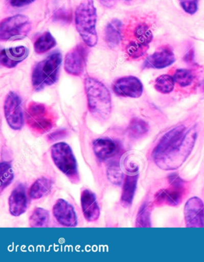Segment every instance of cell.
Listing matches in <instances>:
<instances>
[{
	"instance_id": "d590c367",
	"label": "cell",
	"mask_w": 204,
	"mask_h": 262,
	"mask_svg": "<svg viewBox=\"0 0 204 262\" xmlns=\"http://www.w3.org/2000/svg\"><path fill=\"white\" fill-rule=\"evenodd\" d=\"M65 134L66 133H65L64 131H59V132L52 134V135L50 136L51 139L53 140V139H54L55 140H59V139L64 137Z\"/></svg>"
},
{
	"instance_id": "7402d4cb",
	"label": "cell",
	"mask_w": 204,
	"mask_h": 262,
	"mask_svg": "<svg viewBox=\"0 0 204 262\" xmlns=\"http://www.w3.org/2000/svg\"><path fill=\"white\" fill-rule=\"evenodd\" d=\"M133 37L134 39L130 41L149 47V45L153 40V34L149 27L146 24H142L135 28Z\"/></svg>"
},
{
	"instance_id": "277c9868",
	"label": "cell",
	"mask_w": 204,
	"mask_h": 262,
	"mask_svg": "<svg viewBox=\"0 0 204 262\" xmlns=\"http://www.w3.org/2000/svg\"><path fill=\"white\" fill-rule=\"evenodd\" d=\"M62 63V55L59 52L49 56L37 63L32 73V83L36 91L50 86L58 80Z\"/></svg>"
},
{
	"instance_id": "5b68a950",
	"label": "cell",
	"mask_w": 204,
	"mask_h": 262,
	"mask_svg": "<svg viewBox=\"0 0 204 262\" xmlns=\"http://www.w3.org/2000/svg\"><path fill=\"white\" fill-rule=\"evenodd\" d=\"M26 115L27 125L38 134L48 133L56 123L54 113L47 105L39 102H30Z\"/></svg>"
},
{
	"instance_id": "e0dca14e",
	"label": "cell",
	"mask_w": 204,
	"mask_h": 262,
	"mask_svg": "<svg viewBox=\"0 0 204 262\" xmlns=\"http://www.w3.org/2000/svg\"><path fill=\"white\" fill-rule=\"evenodd\" d=\"M10 214L18 217L26 212L27 208V198L26 189L20 185L13 190L9 199Z\"/></svg>"
},
{
	"instance_id": "44dd1931",
	"label": "cell",
	"mask_w": 204,
	"mask_h": 262,
	"mask_svg": "<svg viewBox=\"0 0 204 262\" xmlns=\"http://www.w3.org/2000/svg\"><path fill=\"white\" fill-rule=\"evenodd\" d=\"M149 126L144 120L135 118L131 120L128 126L129 136L132 139H142L148 133Z\"/></svg>"
},
{
	"instance_id": "83f0119b",
	"label": "cell",
	"mask_w": 204,
	"mask_h": 262,
	"mask_svg": "<svg viewBox=\"0 0 204 262\" xmlns=\"http://www.w3.org/2000/svg\"><path fill=\"white\" fill-rule=\"evenodd\" d=\"M1 190H3L11 184L14 178L12 166L9 162L1 163Z\"/></svg>"
},
{
	"instance_id": "3957f363",
	"label": "cell",
	"mask_w": 204,
	"mask_h": 262,
	"mask_svg": "<svg viewBox=\"0 0 204 262\" xmlns=\"http://www.w3.org/2000/svg\"><path fill=\"white\" fill-rule=\"evenodd\" d=\"M97 18V9L93 0H84L76 10L77 30L89 47H95L98 42Z\"/></svg>"
},
{
	"instance_id": "9c48e42d",
	"label": "cell",
	"mask_w": 204,
	"mask_h": 262,
	"mask_svg": "<svg viewBox=\"0 0 204 262\" xmlns=\"http://www.w3.org/2000/svg\"><path fill=\"white\" fill-rule=\"evenodd\" d=\"M20 98L10 92L6 98L4 110L7 122L11 128L20 130L24 125V115Z\"/></svg>"
},
{
	"instance_id": "9a60e30c",
	"label": "cell",
	"mask_w": 204,
	"mask_h": 262,
	"mask_svg": "<svg viewBox=\"0 0 204 262\" xmlns=\"http://www.w3.org/2000/svg\"><path fill=\"white\" fill-rule=\"evenodd\" d=\"M81 205L84 218L87 222H96L100 217V210L96 197L89 190H84L81 194Z\"/></svg>"
},
{
	"instance_id": "ac0fdd59",
	"label": "cell",
	"mask_w": 204,
	"mask_h": 262,
	"mask_svg": "<svg viewBox=\"0 0 204 262\" xmlns=\"http://www.w3.org/2000/svg\"><path fill=\"white\" fill-rule=\"evenodd\" d=\"M122 23L120 20L114 19L107 24L105 31V40L108 47L117 48L122 40Z\"/></svg>"
},
{
	"instance_id": "d6986e66",
	"label": "cell",
	"mask_w": 204,
	"mask_h": 262,
	"mask_svg": "<svg viewBox=\"0 0 204 262\" xmlns=\"http://www.w3.org/2000/svg\"><path fill=\"white\" fill-rule=\"evenodd\" d=\"M93 150L98 158L101 160H106L114 157L118 148L114 141L108 139H99L94 141Z\"/></svg>"
},
{
	"instance_id": "e575fe53",
	"label": "cell",
	"mask_w": 204,
	"mask_h": 262,
	"mask_svg": "<svg viewBox=\"0 0 204 262\" xmlns=\"http://www.w3.org/2000/svg\"><path fill=\"white\" fill-rule=\"evenodd\" d=\"M193 58H194V51L191 49V50H189L187 52V54L185 55L184 57L185 61L186 62L192 63Z\"/></svg>"
},
{
	"instance_id": "d6a6232c",
	"label": "cell",
	"mask_w": 204,
	"mask_h": 262,
	"mask_svg": "<svg viewBox=\"0 0 204 262\" xmlns=\"http://www.w3.org/2000/svg\"><path fill=\"white\" fill-rule=\"evenodd\" d=\"M10 6L16 7V8H20V7L26 6L33 3L35 0H7Z\"/></svg>"
},
{
	"instance_id": "cb8c5ba5",
	"label": "cell",
	"mask_w": 204,
	"mask_h": 262,
	"mask_svg": "<svg viewBox=\"0 0 204 262\" xmlns=\"http://www.w3.org/2000/svg\"><path fill=\"white\" fill-rule=\"evenodd\" d=\"M55 39L49 32H45L34 42L35 51L38 54H44L55 47Z\"/></svg>"
},
{
	"instance_id": "f546056e",
	"label": "cell",
	"mask_w": 204,
	"mask_h": 262,
	"mask_svg": "<svg viewBox=\"0 0 204 262\" xmlns=\"http://www.w3.org/2000/svg\"><path fill=\"white\" fill-rule=\"evenodd\" d=\"M107 177L109 181L115 185H120L122 182L123 173L117 166H111L108 168Z\"/></svg>"
},
{
	"instance_id": "836d02e7",
	"label": "cell",
	"mask_w": 204,
	"mask_h": 262,
	"mask_svg": "<svg viewBox=\"0 0 204 262\" xmlns=\"http://www.w3.org/2000/svg\"><path fill=\"white\" fill-rule=\"evenodd\" d=\"M98 1L107 8H111L115 6L117 0H98Z\"/></svg>"
},
{
	"instance_id": "8fae6325",
	"label": "cell",
	"mask_w": 204,
	"mask_h": 262,
	"mask_svg": "<svg viewBox=\"0 0 204 262\" xmlns=\"http://www.w3.org/2000/svg\"><path fill=\"white\" fill-rule=\"evenodd\" d=\"M112 90L118 96L137 98L143 94V85L138 78L126 76L116 80L112 85Z\"/></svg>"
},
{
	"instance_id": "7a4b0ae2",
	"label": "cell",
	"mask_w": 204,
	"mask_h": 262,
	"mask_svg": "<svg viewBox=\"0 0 204 262\" xmlns=\"http://www.w3.org/2000/svg\"><path fill=\"white\" fill-rule=\"evenodd\" d=\"M88 108L96 118L105 120L110 115L111 98L110 92L101 81L92 77L84 80Z\"/></svg>"
},
{
	"instance_id": "52a82bcc",
	"label": "cell",
	"mask_w": 204,
	"mask_h": 262,
	"mask_svg": "<svg viewBox=\"0 0 204 262\" xmlns=\"http://www.w3.org/2000/svg\"><path fill=\"white\" fill-rule=\"evenodd\" d=\"M31 30L29 18L26 16L17 15L3 20L0 26V38L2 41L22 40L27 36Z\"/></svg>"
},
{
	"instance_id": "5bb4252c",
	"label": "cell",
	"mask_w": 204,
	"mask_h": 262,
	"mask_svg": "<svg viewBox=\"0 0 204 262\" xmlns=\"http://www.w3.org/2000/svg\"><path fill=\"white\" fill-rule=\"evenodd\" d=\"M175 61V55L171 48L164 46L145 60L143 67L144 69H163L170 66Z\"/></svg>"
},
{
	"instance_id": "603a6c76",
	"label": "cell",
	"mask_w": 204,
	"mask_h": 262,
	"mask_svg": "<svg viewBox=\"0 0 204 262\" xmlns=\"http://www.w3.org/2000/svg\"><path fill=\"white\" fill-rule=\"evenodd\" d=\"M52 183L50 180L41 178L38 179L30 189V196L33 200L40 199L51 190Z\"/></svg>"
},
{
	"instance_id": "6da1fadb",
	"label": "cell",
	"mask_w": 204,
	"mask_h": 262,
	"mask_svg": "<svg viewBox=\"0 0 204 262\" xmlns=\"http://www.w3.org/2000/svg\"><path fill=\"white\" fill-rule=\"evenodd\" d=\"M197 138L195 127L186 130L179 125L161 138L153 151V158L158 167L166 171L180 168L191 155Z\"/></svg>"
},
{
	"instance_id": "8d00e7d4",
	"label": "cell",
	"mask_w": 204,
	"mask_h": 262,
	"mask_svg": "<svg viewBox=\"0 0 204 262\" xmlns=\"http://www.w3.org/2000/svg\"><path fill=\"white\" fill-rule=\"evenodd\" d=\"M125 1H130V0H125Z\"/></svg>"
},
{
	"instance_id": "4dcf8cb0",
	"label": "cell",
	"mask_w": 204,
	"mask_h": 262,
	"mask_svg": "<svg viewBox=\"0 0 204 262\" xmlns=\"http://www.w3.org/2000/svg\"><path fill=\"white\" fill-rule=\"evenodd\" d=\"M199 0H179V3L184 11L189 15H194L198 9Z\"/></svg>"
},
{
	"instance_id": "484cf974",
	"label": "cell",
	"mask_w": 204,
	"mask_h": 262,
	"mask_svg": "<svg viewBox=\"0 0 204 262\" xmlns=\"http://www.w3.org/2000/svg\"><path fill=\"white\" fill-rule=\"evenodd\" d=\"M175 81L174 78L171 76L164 74L157 77L154 88L157 91L163 94H168L174 90Z\"/></svg>"
},
{
	"instance_id": "ba28073f",
	"label": "cell",
	"mask_w": 204,
	"mask_h": 262,
	"mask_svg": "<svg viewBox=\"0 0 204 262\" xmlns=\"http://www.w3.org/2000/svg\"><path fill=\"white\" fill-rule=\"evenodd\" d=\"M168 179L170 186L157 193L155 203L157 205L166 204L176 206L184 199L186 191L185 183L176 174L171 175Z\"/></svg>"
},
{
	"instance_id": "1f68e13d",
	"label": "cell",
	"mask_w": 204,
	"mask_h": 262,
	"mask_svg": "<svg viewBox=\"0 0 204 262\" xmlns=\"http://www.w3.org/2000/svg\"><path fill=\"white\" fill-rule=\"evenodd\" d=\"M53 18L59 22L68 23L72 19V13L66 9H59L54 14Z\"/></svg>"
},
{
	"instance_id": "30bf717a",
	"label": "cell",
	"mask_w": 204,
	"mask_h": 262,
	"mask_svg": "<svg viewBox=\"0 0 204 262\" xmlns=\"http://www.w3.org/2000/svg\"><path fill=\"white\" fill-rule=\"evenodd\" d=\"M88 50L84 45H79L66 54L64 69L66 73L72 76H80L86 66Z\"/></svg>"
},
{
	"instance_id": "7c38bea8",
	"label": "cell",
	"mask_w": 204,
	"mask_h": 262,
	"mask_svg": "<svg viewBox=\"0 0 204 262\" xmlns=\"http://www.w3.org/2000/svg\"><path fill=\"white\" fill-rule=\"evenodd\" d=\"M185 219L188 228L204 227V204L199 198H190L186 203Z\"/></svg>"
},
{
	"instance_id": "4316f807",
	"label": "cell",
	"mask_w": 204,
	"mask_h": 262,
	"mask_svg": "<svg viewBox=\"0 0 204 262\" xmlns=\"http://www.w3.org/2000/svg\"><path fill=\"white\" fill-rule=\"evenodd\" d=\"M173 78L175 82L177 83L179 86L186 87L192 83L194 77H193L191 71L186 69H178L175 71Z\"/></svg>"
},
{
	"instance_id": "d4e9b609",
	"label": "cell",
	"mask_w": 204,
	"mask_h": 262,
	"mask_svg": "<svg viewBox=\"0 0 204 262\" xmlns=\"http://www.w3.org/2000/svg\"><path fill=\"white\" fill-rule=\"evenodd\" d=\"M49 212L43 208H36L29 219L30 225L32 228L46 227L49 224Z\"/></svg>"
},
{
	"instance_id": "4fadbf2b",
	"label": "cell",
	"mask_w": 204,
	"mask_h": 262,
	"mask_svg": "<svg viewBox=\"0 0 204 262\" xmlns=\"http://www.w3.org/2000/svg\"><path fill=\"white\" fill-rule=\"evenodd\" d=\"M53 214L59 224L65 227L73 228L77 225L75 209L67 201L59 199L53 207Z\"/></svg>"
},
{
	"instance_id": "f1b7e54d",
	"label": "cell",
	"mask_w": 204,
	"mask_h": 262,
	"mask_svg": "<svg viewBox=\"0 0 204 262\" xmlns=\"http://www.w3.org/2000/svg\"><path fill=\"white\" fill-rule=\"evenodd\" d=\"M136 226L137 227H151L150 209L149 205L143 206L139 211L137 219Z\"/></svg>"
},
{
	"instance_id": "ffe728a7",
	"label": "cell",
	"mask_w": 204,
	"mask_h": 262,
	"mask_svg": "<svg viewBox=\"0 0 204 262\" xmlns=\"http://www.w3.org/2000/svg\"><path fill=\"white\" fill-rule=\"evenodd\" d=\"M139 175L126 176L123 185L121 203L125 207H129L132 203L137 189Z\"/></svg>"
},
{
	"instance_id": "2e32d148",
	"label": "cell",
	"mask_w": 204,
	"mask_h": 262,
	"mask_svg": "<svg viewBox=\"0 0 204 262\" xmlns=\"http://www.w3.org/2000/svg\"><path fill=\"white\" fill-rule=\"evenodd\" d=\"M28 54H29L28 49L23 46L3 49L0 55V62L2 66L8 68H14L18 63L26 59Z\"/></svg>"
},
{
	"instance_id": "8992f818",
	"label": "cell",
	"mask_w": 204,
	"mask_h": 262,
	"mask_svg": "<svg viewBox=\"0 0 204 262\" xmlns=\"http://www.w3.org/2000/svg\"><path fill=\"white\" fill-rule=\"evenodd\" d=\"M54 164L73 182L79 181L77 161L71 147L64 142L55 144L51 148Z\"/></svg>"
}]
</instances>
